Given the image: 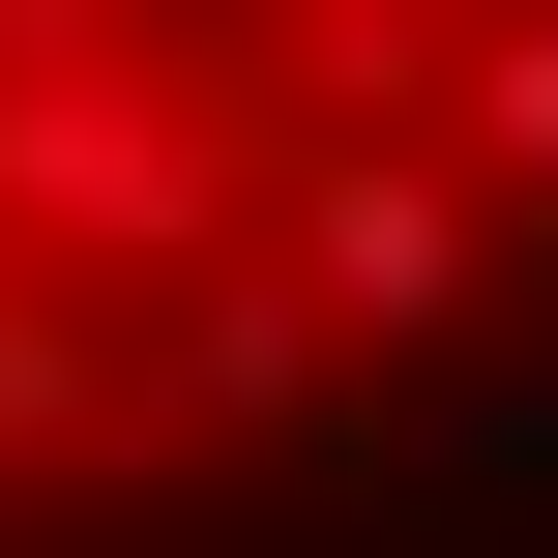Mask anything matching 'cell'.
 Returning <instances> with one entry per match:
<instances>
[{
    "label": "cell",
    "instance_id": "obj_5",
    "mask_svg": "<svg viewBox=\"0 0 558 558\" xmlns=\"http://www.w3.org/2000/svg\"><path fill=\"white\" fill-rule=\"evenodd\" d=\"M441 118H471V177H500V206H558V0H500V29L441 59Z\"/></svg>",
    "mask_w": 558,
    "mask_h": 558
},
{
    "label": "cell",
    "instance_id": "obj_3",
    "mask_svg": "<svg viewBox=\"0 0 558 558\" xmlns=\"http://www.w3.org/2000/svg\"><path fill=\"white\" fill-rule=\"evenodd\" d=\"M147 412H206V441H294V412H324V294H294V265H206V324L147 353Z\"/></svg>",
    "mask_w": 558,
    "mask_h": 558
},
{
    "label": "cell",
    "instance_id": "obj_6",
    "mask_svg": "<svg viewBox=\"0 0 558 558\" xmlns=\"http://www.w3.org/2000/svg\"><path fill=\"white\" fill-rule=\"evenodd\" d=\"M412 471H471V500H558V353H530V383H412Z\"/></svg>",
    "mask_w": 558,
    "mask_h": 558
},
{
    "label": "cell",
    "instance_id": "obj_1",
    "mask_svg": "<svg viewBox=\"0 0 558 558\" xmlns=\"http://www.w3.org/2000/svg\"><path fill=\"white\" fill-rule=\"evenodd\" d=\"M235 88L206 59H147V29H88V0H29L0 29V206L59 235V265H206L235 235Z\"/></svg>",
    "mask_w": 558,
    "mask_h": 558
},
{
    "label": "cell",
    "instance_id": "obj_2",
    "mask_svg": "<svg viewBox=\"0 0 558 558\" xmlns=\"http://www.w3.org/2000/svg\"><path fill=\"white\" fill-rule=\"evenodd\" d=\"M294 294H324V353H471L500 206H471L441 147H294Z\"/></svg>",
    "mask_w": 558,
    "mask_h": 558
},
{
    "label": "cell",
    "instance_id": "obj_4",
    "mask_svg": "<svg viewBox=\"0 0 558 558\" xmlns=\"http://www.w3.org/2000/svg\"><path fill=\"white\" fill-rule=\"evenodd\" d=\"M441 59H471L441 0H324V29H265V88H324V147H412V118H441Z\"/></svg>",
    "mask_w": 558,
    "mask_h": 558
}]
</instances>
